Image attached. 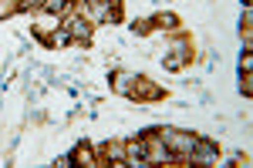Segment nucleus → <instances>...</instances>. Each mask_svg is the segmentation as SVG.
I'll use <instances>...</instances> for the list:
<instances>
[{"label": "nucleus", "mask_w": 253, "mask_h": 168, "mask_svg": "<svg viewBox=\"0 0 253 168\" xmlns=\"http://www.w3.org/2000/svg\"><path fill=\"white\" fill-rule=\"evenodd\" d=\"M159 24H166V27H175V17H172V14H166V17H159Z\"/></svg>", "instance_id": "39448f33"}, {"label": "nucleus", "mask_w": 253, "mask_h": 168, "mask_svg": "<svg viewBox=\"0 0 253 168\" xmlns=\"http://www.w3.org/2000/svg\"><path fill=\"white\" fill-rule=\"evenodd\" d=\"M253 77H250V71H243V77H240V91L243 94H253V84H250Z\"/></svg>", "instance_id": "20e7f679"}, {"label": "nucleus", "mask_w": 253, "mask_h": 168, "mask_svg": "<svg viewBox=\"0 0 253 168\" xmlns=\"http://www.w3.org/2000/svg\"><path fill=\"white\" fill-rule=\"evenodd\" d=\"M75 158H78L81 165H98L95 158H91V151H88V148H78V151H75Z\"/></svg>", "instance_id": "7ed1b4c3"}, {"label": "nucleus", "mask_w": 253, "mask_h": 168, "mask_svg": "<svg viewBox=\"0 0 253 168\" xmlns=\"http://www.w3.org/2000/svg\"><path fill=\"white\" fill-rule=\"evenodd\" d=\"M186 61H189V44H186V40H175L172 47H169V54L162 57V64H166L169 71H179Z\"/></svg>", "instance_id": "f03ea898"}, {"label": "nucleus", "mask_w": 253, "mask_h": 168, "mask_svg": "<svg viewBox=\"0 0 253 168\" xmlns=\"http://www.w3.org/2000/svg\"><path fill=\"white\" fill-rule=\"evenodd\" d=\"M61 27L71 34V40H91V24H88L84 14H81V17H78V14H75V17H68Z\"/></svg>", "instance_id": "f257e3e1"}]
</instances>
